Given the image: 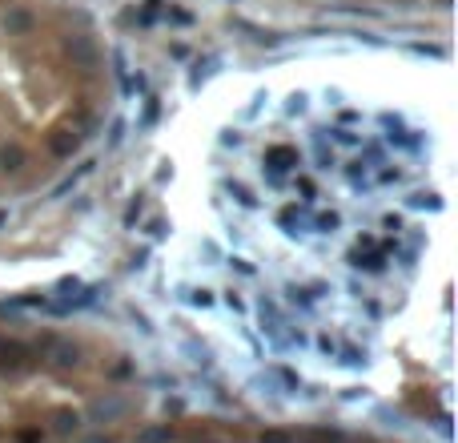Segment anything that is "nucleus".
Returning <instances> with one entry per match:
<instances>
[{
  "instance_id": "nucleus-1",
  "label": "nucleus",
  "mask_w": 458,
  "mask_h": 443,
  "mask_svg": "<svg viewBox=\"0 0 458 443\" xmlns=\"http://www.w3.org/2000/svg\"><path fill=\"white\" fill-rule=\"evenodd\" d=\"M121 411H125V403H121V399H109V403H97V407H92V420H113Z\"/></svg>"
},
{
  "instance_id": "nucleus-2",
  "label": "nucleus",
  "mask_w": 458,
  "mask_h": 443,
  "mask_svg": "<svg viewBox=\"0 0 458 443\" xmlns=\"http://www.w3.org/2000/svg\"><path fill=\"white\" fill-rule=\"evenodd\" d=\"M57 431H65V435L77 431V415H72V411H61V415H57Z\"/></svg>"
},
{
  "instance_id": "nucleus-3",
  "label": "nucleus",
  "mask_w": 458,
  "mask_h": 443,
  "mask_svg": "<svg viewBox=\"0 0 458 443\" xmlns=\"http://www.w3.org/2000/svg\"><path fill=\"white\" fill-rule=\"evenodd\" d=\"M165 435H169L165 427H153V431H145V435H141V443H157V440H165Z\"/></svg>"
},
{
  "instance_id": "nucleus-4",
  "label": "nucleus",
  "mask_w": 458,
  "mask_h": 443,
  "mask_svg": "<svg viewBox=\"0 0 458 443\" xmlns=\"http://www.w3.org/2000/svg\"><path fill=\"white\" fill-rule=\"evenodd\" d=\"M85 443H109V440H105V435H92V440H85Z\"/></svg>"
}]
</instances>
